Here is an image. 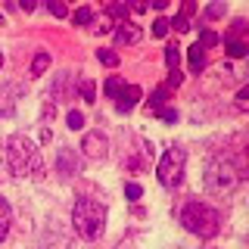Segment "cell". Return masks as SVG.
Masks as SVG:
<instances>
[{
    "mask_svg": "<svg viewBox=\"0 0 249 249\" xmlns=\"http://www.w3.org/2000/svg\"><path fill=\"white\" fill-rule=\"evenodd\" d=\"M3 162L10 168V175H16V178H41L44 175L41 150L25 134H13L3 143Z\"/></svg>",
    "mask_w": 249,
    "mask_h": 249,
    "instance_id": "6da1fadb",
    "label": "cell"
},
{
    "mask_svg": "<svg viewBox=\"0 0 249 249\" xmlns=\"http://www.w3.org/2000/svg\"><path fill=\"white\" fill-rule=\"evenodd\" d=\"M72 224L81 240H97L106 231V206L100 199H78L72 209Z\"/></svg>",
    "mask_w": 249,
    "mask_h": 249,
    "instance_id": "7a4b0ae2",
    "label": "cell"
},
{
    "mask_svg": "<svg viewBox=\"0 0 249 249\" xmlns=\"http://www.w3.org/2000/svg\"><path fill=\"white\" fill-rule=\"evenodd\" d=\"M181 224H184L190 233H196V237L209 240V237H215V233H218V228H221V215H218V209H212L209 202L190 199V202L181 209Z\"/></svg>",
    "mask_w": 249,
    "mask_h": 249,
    "instance_id": "3957f363",
    "label": "cell"
},
{
    "mask_svg": "<svg viewBox=\"0 0 249 249\" xmlns=\"http://www.w3.org/2000/svg\"><path fill=\"white\" fill-rule=\"evenodd\" d=\"M237 184H240V168L231 159H215L206 168V190L212 196H228L237 190Z\"/></svg>",
    "mask_w": 249,
    "mask_h": 249,
    "instance_id": "277c9868",
    "label": "cell"
},
{
    "mask_svg": "<svg viewBox=\"0 0 249 249\" xmlns=\"http://www.w3.org/2000/svg\"><path fill=\"white\" fill-rule=\"evenodd\" d=\"M184 165H187V153L181 146H171V150L162 153L159 159V168H156V175H159V184L162 187H178L184 178Z\"/></svg>",
    "mask_w": 249,
    "mask_h": 249,
    "instance_id": "5b68a950",
    "label": "cell"
},
{
    "mask_svg": "<svg viewBox=\"0 0 249 249\" xmlns=\"http://www.w3.org/2000/svg\"><path fill=\"white\" fill-rule=\"evenodd\" d=\"M81 153H84V159H106V153H109L106 134H100V131H88L84 140H81Z\"/></svg>",
    "mask_w": 249,
    "mask_h": 249,
    "instance_id": "8992f818",
    "label": "cell"
},
{
    "mask_svg": "<svg viewBox=\"0 0 249 249\" xmlns=\"http://www.w3.org/2000/svg\"><path fill=\"white\" fill-rule=\"evenodd\" d=\"M140 37H143V28L137 25V22H119V28H115V41L124 44V47H131V44H137Z\"/></svg>",
    "mask_w": 249,
    "mask_h": 249,
    "instance_id": "52a82bcc",
    "label": "cell"
},
{
    "mask_svg": "<svg viewBox=\"0 0 249 249\" xmlns=\"http://www.w3.org/2000/svg\"><path fill=\"white\" fill-rule=\"evenodd\" d=\"M137 100H140V88L137 84H128V88H122L119 97H115V109H119V112H131V109L137 106Z\"/></svg>",
    "mask_w": 249,
    "mask_h": 249,
    "instance_id": "ba28073f",
    "label": "cell"
},
{
    "mask_svg": "<svg viewBox=\"0 0 249 249\" xmlns=\"http://www.w3.org/2000/svg\"><path fill=\"white\" fill-rule=\"evenodd\" d=\"M56 168L62 171V175H75L78 168H81V162H72V150H69V146H62L59 150V156H56Z\"/></svg>",
    "mask_w": 249,
    "mask_h": 249,
    "instance_id": "9c48e42d",
    "label": "cell"
},
{
    "mask_svg": "<svg viewBox=\"0 0 249 249\" xmlns=\"http://www.w3.org/2000/svg\"><path fill=\"white\" fill-rule=\"evenodd\" d=\"M10 224H13V209H10V202L0 196V243H3L6 233H10Z\"/></svg>",
    "mask_w": 249,
    "mask_h": 249,
    "instance_id": "30bf717a",
    "label": "cell"
},
{
    "mask_svg": "<svg viewBox=\"0 0 249 249\" xmlns=\"http://www.w3.org/2000/svg\"><path fill=\"white\" fill-rule=\"evenodd\" d=\"M187 56H190V72H199V69L206 66V50H202L199 44H193L190 50H187Z\"/></svg>",
    "mask_w": 249,
    "mask_h": 249,
    "instance_id": "8fae6325",
    "label": "cell"
},
{
    "mask_svg": "<svg viewBox=\"0 0 249 249\" xmlns=\"http://www.w3.org/2000/svg\"><path fill=\"white\" fill-rule=\"evenodd\" d=\"M47 69H50V53H37L35 62H31V75L37 78V75H44Z\"/></svg>",
    "mask_w": 249,
    "mask_h": 249,
    "instance_id": "7c38bea8",
    "label": "cell"
},
{
    "mask_svg": "<svg viewBox=\"0 0 249 249\" xmlns=\"http://www.w3.org/2000/svg\"><path fill=\"white\" fill-rule=\"evenodd\" d=\"M165 62H168V69H171V72L178 69V62H181V50H178V44L165 47Z\"/></svg>",
    "mask_w": 249,
    "mask_h": 249,
    "instance_id": "4fadbf2b",
    "label": "cell"
},
{
    "mask_svg": "<svg viewBox=\"0 0 249 249\" xmlns=\"http://www.w3.org/2000/svg\"><path fill=\"white\" fill-rule=\"evenodd\" d=\"M97 59L103 62V66H119V53H112V50H97Z\"/></svg>",
    "mask_w": 249,
    "mask_h": 249,
    "instance_id": "5bb4252c",
    "label": "cell"
},
{
    "mask_svg": "<svg viewBox=\"0 0 249 249\" xmlns=\"http://www.w3.org/2000/svg\"><path fill=\"white\" fill-rule=\"evenodd\" d=\"M66 122H69V128H72V131H81L84 128V115L78 112V109H72V112L66 115Z\"/></svg>",
    "mask_w": 249,
    "mask_h": 249,
    "instance_id": "9a60e30c",
    "label": "cell"
},
{
    "mask_svg": "<svg viewBox=\"0 0 249 249\" xmlns=\"http://www.w3.org/2000/svg\"><path fill=\"white\" fill-rule=\"evenodd\" d=\"M162 103H165V88H159V90L153 93V97H150V103H146V109H156V112H159Z\"/></svg>",
    "mask_w": 249,
    "mask_h": 249,
    "instance_id": "2e32d148",
    "label": "cell"
},
{
    "mask_svg": "<svg viewBox=\"0 0 249 249\" xmlns=\"http://www.w3.org/2000/svg\"><path fill=\"white\" fill-rule=\"evenodd\" d=\"M103 90H106V97H119V90H122V78H109V81L103 84Z\"/></svg>",
    "mask_w": 249,
    "mask_h": 249,
    "instance_id": "e0dca14e",
    "label": "cell"
},
{
    "mask_svg": "<svg viewBox=\"0 0 249 249\" xmlns=\"http://www.w3.org/2000/svg\"><path fill=\"white\" fill-rule=\"evenodd\" d=\"M72 19H75V25H88V22L93 19V13L88 10V6H81V10H75V16H72Z\"/></svg>",
    "mask_w": 249,
    "mask_h": 249,
    "instance_id": "ac0fdd59",
    "label": "cell"
},
{
    "mask_svg": "<svg viewBox=\"0 0 249 249\" xmlns=\"http://www.w3.org/2000/svg\"><path fill=\"white\" fill-rule=\"evenodd\" d=\"M196 44L202 47V50H206V47H215V44H218V35H215V31H202Z\"/></svg>",
    "mask_w": 249,
    "mask_h": 249,
    "instance_id": "d6986e66",
    "label": "cell"
},
{
    "mask_svg": "<svg viewBox=\"0 0 249 249\" xmlns=\"http://www.w3.org/2000/svg\"><path fill=\"white\" fill-rule=\"evenodd\" d=\"M228 56H233V59H237V56H246V44L231 41V44H228Z\"/></svg>",
    "mask_w": 249,
    "mask_h": 249,
    "instance_id": "ffe728a7",
    "label": "cell"
},
{
    "mask_svg": "<svg viewBox=\"0 0 249 249\" xmlns=\"http://www.w3.org/2000/svg\"><path fill=\"white\" fill-rule=\"evenodd\" d=\"M93 97H97V90H93V81H81V100L93 103Z\"/></svg>",
    "mask_w": 249,
    "mask_h": 249,
    "instance_id": "44dd1931",
    "label": "cell"
},
{
    "mask_svg": "<svg viewBox=\"0 0 249 249\" xmlns=\"http://www.w3.org/2000/svg\"><path fill=\"white\" fill-rule=\"evenodd\" d=\"M153 35L156 37H165L168 35V19H156L153 22Z\"/></svg>",
    "mask_w": 249,
    "mask_h": 249,
    "instance_id": "7402d4cb",
    "label": "cell"
},
{
    "mask_svg": "<svg viewBox=\"0 0 249 249\" xmlns=\"http://www.w3.org/2000/svg\"><path fill=\"white\" fill-rule=\"evenodd\" d=\"M140 193H143L140 184H128V187H124V196H128V199H140Z\"/></svg>",
    "mask_w": 249,
    "mask_h": 249,
    "instance_id": "603a6c76",
    "label": "cell"
},
{
    "mask_svg": "<svg viewBox=\"0 0 249 249\" xmlns=\"http://www.w3.org/2000/svg\"><path fill=\"white\" fill-rule=\"evenodd\" d=\"M168 25H175L178 31H187V28H190V22H187V16H178V19H175V22H168Z\"/></svg>",
    "mask_w": 249,
    "mask_h": 249,
    "instance_id": "cb8c5ba5",
    "label": "cell"
},
{
    "mask_svg": "<svg viewBox=\"0 0 249 249\" xmlns=\"http://www.w3.org/2000/svg\"><path fill=\"white\" fill-rule=\"evenodd\" d=\"M159 115H162L165 122H178V112H175V109H168V106H162V109H159Z\"/></svg>",
    "mask_w": 249,
    "mask_h": 249,
    "instance_id": "d4e9b609",
    "label": "cell"
},
{
    "mask_svg": "<svg viewBox=\"0 0 249 249\" xmlns=\"http://www.w3.org/2000/svg\"><path fill=\"white\" fill-rule=\"evenodd\" d=\"M206 13L212 16V19H218V16H224V6H221V3H212V6H209Z\"/></svg>",
    "mask_w": 249,
    "mask_h": 249,
    "instance_id": "484cf974",
    "label": "cell"
},
{
    "mask_svg": "<svg viewBox=\"0 0 249 249\" xmlns=\"http://www.w3.org/2000/svg\"><path fill=\"white\" fill-rule=\"evenodd\" d=\"M178 84H181V72L175 69V72H168V88H178Z\"/></svg>",
    "mask_w": 249,
    "mask_h": 249,
    "instance_id": "4316f807",
    "label": "cell"
},
{
    "mask_svg": "<svg viewBox=\"0 0 249 249\" xmlns=\"http://www.w3.org/2000/svg\"><path fill=\"white\" fill-rule=\"evenodd\" d=\"M50 13H53V16H59V19H62V16H66V6H62V3H50Z\"/></svg>",
    "mask_w": 249,
    "mask_h": 249,
    "instance_id": "83f0119b",
    "label": "cell"
},
{
    "mask_svg": "<svg viewBox=\"0 0 249 249\" xmlns=\"http://www.w3.org/2000/svg\"><path fill=\"white\" fill-rule=\"evenodd\" d=\"M246 97H249V90H246V88L237 93V106H240V109H246Z\"/></svg>",
    "mask_w": 249,
    "mask_h": 249,
    "instance_id": "f1b7e54d",
    "label": "cell"
},
{
    "mask_svg": "<svg viewBox=\"0 0 249 249\" xmlns=\"http://www.w3.org/2000/svg\"><path fill=\"white\" fill-rule=\"evenodd\" d=\"M109 13H115V16H128V6H122V3H115V6H109Z\"/></svg>",
    "mask_w": 249,
    "mask_h": 249,
    "instance_id": "f546056e",
    "label": "cell"
},
{
    "mask_svg": "<svg viewBox=\"0 0 249 249\" xmlns=\"http://www.w3.org/2000/svg\"><path fill=\"white\" fill-rule=\"evenodd\" d=\"M0 66H3V56H0Z\"/></svg>",
    "mask_w": 249,
    "mask_h": 249,
    "instance_id": "4dcf8cb0",
    "label": "cell"
}]
</instances>
